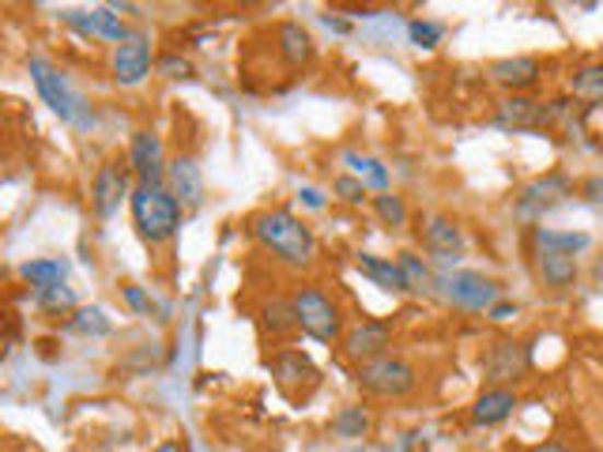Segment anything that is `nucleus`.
I'll use <instances>...</instances> for the list:
<instances>
[{
    "instance_id": "f03ea898",
    "label": "nucleus",
    "mask_w": 603,
    "mask_h": 452,
    "mask_svg": "<svg viewBox=\"0 0 603 452\" xmlns=\"http://www.w3.org/2000/svg\"><path fill=\"white\" fill-rule=\"evenodd\" d=\"M27 72L34 80L38 98L46 102V106L54 109L65 125H72V129H80V132L95 129V106H91V102L83 98L72 83H68V76L54 61H49V57H38V54L27 57Z\"/></svg>"
},
{
    "instance_id": "9d476101",
    "label": "nucleus",
    "mask_w": 603,
    "mask_h": 452,
    "mask_svg": "<svg viewBox=\"0 0 603 452\" xmlns=\"http://www.w3.org/2000/svg\"><path fill=\"white\" fill-rule=\"evenodd\" d=\"M109 68H114V80L121 88H140L151 76V38L143 31H132V38H125L121 46H114V57H109Z\"/></svg>"
},
{
    "instance_id": "72a5a7b5",
    "label": "nucleus",
    "mask_w": 603,
    "mask_h": 452,
    "mask_svg": "<svg viewBox=\"0 0 603 452\" xmlns=\"http://www.w3.org/2000/svg\"><path fill=\"white\" fill-rule=\"evenodd\" d=\"M333 193L339 196V200H347V204H362V200H367V182H362V177H355V174H339L333 182Z\"/></svg>"
},
{
    "instance_id": "6e6552de",
    "label": "nucleus",
    "mask_w": 603,
    "mask_h": 452,
    "mask_svg": "<svg viewBox=\"0 0 603 452\" xmlns=\"http://www.w3.org/2000/svg\"><path fill=\"white\" fill-rule=\"evenodd\" d=\"M532 366V355L524 344H517V339H498L495 347L483 358V373H487V385L490 389H509L517 385V381L529 373Z\"/></svg>"
},
{
    "instance_id": "2f4dec72",
    "label": "nucleus",
    "mask_w": 603,
    "mask_h": 452,
    "mask_svg": "<svg viewBox=\"0 0 603 452\" xmlns=\"http://www.w3.org/2000/svg\"><path fill=\"white\" fill-rule=\"evenodd\" d=\"M373 211H378V219H381L385 227H393V230L407 227V204H404V196H396V193H378V196H373Z\"/></svg>"
},
{
    "instance_id": "473e14b6",
    "label": "nucleus",
    "mask_w": 603,
    "mask_h": 452,
    "mask_svg": "<svg viewBox=\"0 0 603 452\" xmlns=\"http://www.w3.org/2000/svg\"><path fill=\"white\" fill-rule=\"evenodd\" d=\"M441 38H445V27L434 20H411L407 23V42L419 49H438Z\"/></svg>"
},
{
    "instance_id": "9b49d317",
    "label": "nucleus",
    "mask_w": 603,
    "mask_h": 452,
    "mask_svg": "<svg viewBox=\"0 0 603 452\" xmlns=\"http://www.w3.org/2000/svg\"><path fill=\"white\" fill-rule=\"evenodd\" d=\"M495 125L509 132H536L550 125V106L532 95H506L495 109Z\"/></svg>"
},
{
    "instance_id": "4468645a",
    "label": "nucleus",
    "mask_w": 603,
    "mask_h": 452,
    "mask_svg": "<svg viewBox=\"0 0 603 452\" xmlns=\"http://www.w3.org/2000/svg\"><path fill=\"white\" fill-rule=\"evenodd\" d=\"M166 166L163 159V140H159L151 129L132 132L129 143V170L136 174V182H166Z\"/></svg>"
},
{
    "instance_id": "f8f14e48",
    "label": "nucleus",
    "mask_w": 603,
    "mask_h": 452,
    "mask_svg": "<svg viewBox=\"0 0 603 452\" xmlns=\"http://www.w3.org/2000/svg\"><path fill=\"white\" fill-rule=\"evenodd\" d=\"M121 200H132L129 170H125L121 162H106V166H98L95 182H91V211H95L98 219H114Z\"/></svg>"
},
{
    "instance_id": "6ab92c4d",
    "label": "nucleus",
    "mask_w": 603,
    "mask_h": 452,
    "mask_svg": "<svg viewBox=\"0 0 603 452\" xmlns=\"http://www.w3.org/2000/svg\"><path fill=\"white\" fill-rule=\"evenodd\" d=\"M517 412V392L513 389H483L479 399L472 404L475 426H502Z\"/></svg>"
},
{
    "instance_id": "393cba45",
    "label": "nucleus",
    "mask_w": 603,
    "mask_h": 452,
    "mask_svg": "<svg viewBox=\"0 0 603 452\" xmlns=\"http://www.w3.org/2000/svg\"><path fill=\"white\" fill-rule=\"evenodd\" d=\"M20 276L27 279L31 287H38V291H46V287H61L68 279V260L61 257H38V260H27L20 268Z\"/></svg>"
},
{
    "instance_id": "0eeeda50",
    "label": "nucleus",
    "mask_w": 603,
    "mask_h": 452,
    "mask_svg": "<svg viewBox=\"0 0 603 452\" xmlns=\"http://www.w3.org/2000/svg\"><path fill=\"white\" fill-rule=\"evenodd\" d=\"M573 193V182L566 174H543L536 182H529L517 196V219H524V223H540L547 211L563 208L566 200H570Z\"/></svg>"
},
{
    "instance_id": "f257e3e1",
    "label": "nucleus",
    "mask_w": 603,
    "mask_h": 452,
    "mask_svg": "<svg viewBox=\"0 0 603 452\" xmlns=\"http://www.w3.org/2000/svg\"><path fill=\"white\" fill-rule=\"evenodd\" d=\"M250 230L271 253V260L287 264V268H310L313 257H317V237H313V230L287 208L260 211L250 223Z\"/></svg>"
},
{
    "instance_id": "b1692460",
    "label": "nucleus",
    "mask_w": 603,
    "mask_h": 452,
    "mask_svg": "<svg viewBox=\"0 0 603 452\" xmlns=\"http://www.w3.org/2000/svg\"><path fill=\"white\" fill-rule=\"evenodd\" d=\"M370 430H373V415H370V407H362V404H347L333 415V433L344 441H362V438H370Z\"/></svg>"
},
{
    "instance_id": "49530a36",
    "label": "nucleus",
    "mask_w": 603,
    "mask_h": 452,
    "mask_svg": "<svg viewBox=\"0 0 603 452\" xmlns=\"http://www.w3.org/2000/svg\"><path fill=\"white\" fill-rule=\"evenodd\" d=\"M347 452H393V449H385V445H355V449H347Z\"/></svg>"
},
{
    "instance_id": "2eb2a0df",
    "label": "nucleus",
    "mask_w": 603,
    "mask_h": 452,
    "mask_svg": "<svg viewBox=\"0 0 603 452\" xmlns=\"http://www.w3.org/2000/svg\"><path fill=\"white\" fill-rule=\"evenodd\" d=\"M166 189L174 193V200L182 204L185 211L200 208V204H204V174H200L197 159H189V155L170 159V166H166Z\"/></svg>"
},
{
    "instance_id": "37998d69",
    "label": "nucleus",
    "mask_w": 603,
    "mask_h": 452,
    "mask_svg": "<svg viewBox=\"0 0 603 452\" xmlns=\"http://www.w3.org/2000/svg\"><path fill=\"white\" fill-rule=\"evenodd\" d=\"M404 452H430V441L422 438V433H407V438L401 441Z\"/></svg>"
},
{
    "instance_id": "a878e982",
    "label": "nucleus",
    "mask_w": 603,
    "mask_h": 452,
    "mask_svg": "<svg viewBox=\"0 0 603 452\" xmlns=\"http://www.w3.org/2000/svg\"><path fill=\"white\" fill-rule=\"evenodd\" d=\"M396 264H401L404 283H407V291L411 294H438V276L430 271V264L422 257H415V253H401Z\"/></svg>"
},
{
    "instance_id": "f3484780",
    "label": "nucleus",
    "mask_w": 603,
    "mask_h": 452,
    "mask_svg": "<svg viewBox=\"0 0 603 452\" xmlns=\"http://www.w3.org/2000/svg\"><path fill=\"white\" fill-rule=\"evenodd\" d=\"M276 54L287 68H305L317 57V42H313V34L302 23L287 20L276 27Z\"/></svg>"
},
{
    "instance_id": "ea45409f",
    "label": "nucleus",
    "mask_w": 603,
    "mask_h": 452,
    "mask_svg": "<svg viewBox=\"0 0 603 452\" xmlns=\"http://www.w3.org/2000/svg\"><path fill=\"white\" fill-rule=\"evenodd\" d=\"M299 200L305 204V208H313V211H321V208H325V193H321V189H313V185H305V189L299 193Z\"/></svg>"
},
{
    "instance_id": "4be33fe9",
    "label": "nucleus",
    "mask_w": 603,
    "mask_h": 452,
    "mask_svg": "<svg viewBox=\"0 0 603 452\" xmlns=\"http://www.w3.org/2000/svg\"><path fill=\"white\" fill-rule=\"evenodd\" d=\"M536 271L550 291H570L577 283V257H566V253H536Z\"/></svg>"
},
{
    "instance_id": "cd10ccee",
    "label": "nucleus",
    "mask_w": 603,
    "mask_h": 452,
    "mask_svg": "<svg viewBox=\"0 0 603 452\" xmlns=\"http://www.w3.org/2000/svg\"><path fill=\"white\" fill-rule=\"evenodd\" d=\"M68 332L88 336V339H106L109 332H114V324H109L106 310H98V305H83V310H76V317L68 321Z\"/></svg>"
},
{
    "instance_id": "1a4fd4ad",
    "label": "nucleus",
    "mask_w": 603,
    "mask_h": 452,
    "mask_svg": "<svg viewBox=\"0 0 603 452\" xmlns=\"http://www.w3.org/2000/svg\"><path fill=\"white\" fill-rule=\"evenodd\" d=\"M389 347H393V324L389 321H378V317H367L359 321L355 328L344 332V339H339V351H344L351 362H373V358L389 355Z\"/></svg>"
},
{
    "instance_id": "de8ad7c7",
    "label": "nucleus",
    "mask_w": 603,
    "mask_h": 452,
    "mask_svg": "<svg viewBox=\"0 0 603 452\" xmlns=\"http://www.w3.org/2000/svg\"><path fill=\"white\" fill-rule=\"evenodd\" d=\"M600 445H603V430H600Z\"/></svg>"
},
{
    "instance_id": "dca6fc26",
    "label": "nucleus",
    "mask_w": 603,
    "mask_h": 452,
    "mask_svg": "<svg viewBox=\"0 0 603 452\" xmlns=\"http://www.w3.org/2000/svg\"><path fill=\"white\" fill-rule=\"evenodd\" d=\"M490 80L498 88H506L509 95H524V91L536 88L543 80V65L536 57H502V61L490 65Z\"/></svg>"
},
{
    "instance_id": "4c0bfd02",
    "label": "nucleus",
    "mask_w": 603,
    "mask_h": 452,
    "mask_svg": "<svg viewBox=\"0 0 603 452\" xmlns=\"http://www.w3.org/2000/svg\"><path fill=\"white\" fill-rule=\"evenodd\" d=\"M344 162L355 170V177H367L370 166H373V159L370 155H359V151H344Z\"/></svg>"
},
{
    "instance_id": "c03bdc74",
    "label": "nucleus",
    "mask_w": 603,
    "mask_h": 452,
    "mask_svg": "<svg viewBox=\"0 0 603 452\" xmlns=\"http://www.w3.org/2000/svg\"><path fill=\"white\" fill-rule=\"evenodd\" d=\"M532 452H570V445H563V441H543V445H536Z\"/></svg>"
},
{
    "instance_id": "a211bd4d",
    "label": "nucleus",
    "mask_w": 603,
    "mask_h": 452,
    "mask_svg": "<svg viewBox=\"0 0 603 452\" xmlns=\"http://www.w3.org/2000/svg\"><path fill=\"white\" fill-rule=\"evenodd\" d=\"M351 20L367 23L362 34H367L370 42H378V46H393L401 34H407V23L401 20V12H378V8H344Z\"/></svg>"
},
{
    "instance_id": "79ce46f5",
    "label": "nucleus",
    "mask_w": 603,
    "mask_h": 452,
    "mask_svg": "<svg viewBox=\"0 0 603 452\" xmlns=\"http://www.w3.org/2000/svg\"><path fill=\"white\" fill-rule=\"evenodd\" d=\"M321 23H325L333 34H351V23L347 20H339V12H328V15H321Z\"/></svg>"
},
{
    "instance_id": "c756f323",
    "label": "nucleus",
    "mask_w": 603,
    "mask_h": 452,
    "mask_svg": "<svg viewBox=\"0 0 603 452\" xmlns=\"http://www.w3.org/2000/svg\"><path fill=\"white\" fill-rule=\"evenodd\" d=\"M95 12V31H98V42H109V46H121L125 38H132V31L125 27V20L114 12L109 4L102 8H91Z\"/></svg>"
},
{
    "instance_id": "7c9ffc66",
    "label": "nucleus",
    "mask_w": 603,
    "mask_h": 452,
    "mask_svg": "<svg viewBox=\"0 0 603 452\" xmlns=\"http://www.w3.org/2000/svg\"><path fill=\"white\" fill-rule=\"evenodd\" d=\"M34 302H38L42 313H54V317H61V313H76V291L72 287H46V291L34 294Z\"/></svg>"
},
{
    "instance_id": "f704fd0d",
    "label": "nucleus",
    "mask_w": 603,
    "mask_h": 452,
    "mask_svg": "<svg viewBox=\"0 0 603 452\" xmlns=\"http://www.w3.org/2000/svg\"><path fill=\"white\" fill-rule=\"evenodd\" d=\"M61 23H65V27H72L76 34H83V38H98V31H95V12H83V8H65V12H61Z\"/></svg>"
},
{
    "instance_id": "423d86ee",
    "label": "nucleus",
    "mask_w": 603,
    "mask_h": 452,
    "mask_svg": "<svg viewBox=\"0 0 603 452\" xmlns=\"http://www.w3.org/2000/svg\"><path fill=\"white\" fill-rule=\"evenodd\" d=\"M438 294L468 313H490V305L502 302V287L479 271H445V276H438Z\"/></svg>"
},
{
    "instance_id": "a19ab883",
    "label": "nucleus",
    "mask_w": 603,
    "mask_h": 452,
    "mask_svg": "<svg viewBox=\"0 0 603 452\" xmlns=\"http://www.w3.org/2000/svg\"><path fill=\"white\" fill-rule=\"evenodd\" d=\"M509 317H517V302H495L490 305V313H487V321H509Z\"/></svg>"
},
{
    "instance_id": "ddd939ff",
    "label": "nucleus",
    "mask_w": 603,
    "mask_h": 452,
    "mask_svg": "<svg viewBox=\"0 0 603 452\" xmlns=\"http://www.w3.org/2000/svg\"><path fill=\"white\" fill-rule=\"evenodd\" d=\"M422 250L430 253V260L445 264L453 271V264L464 257V234L449 216H430L422 223Z\"/></svg>"
},
{
    "instance_id": "412c9836",
    "label": "nucleus",
    "mask_w": 603,
    "mask_h": 452,
    "mask_svg": "<svg viewBox=\"0 0 603 452\" xmlns=\"http://www.w3.org/2000/svg\"><path fill=\"white\" fill-rule=\"evenodd\" d=\"M532 245L536 253H566V257H577L592 245L589 234L581 230H547V227H536L532 230Z\"/></svg>"
},
{
    "instance_id": "7ed1b4c3",
    "label": "nucleus",
    "mask_w": 603,
    "mask_h": 452,
    "mask_svg": "<svg viewBox=\"0 0 603 452\" xmlns=\"http://www.w3.org/2000/svg\"><path fill=\"white\" fill-rule=\"evenodd\" d=\"M132 223L148 245H166L182 230V204L166 189V182H136L132 185Z\"/></svg>"
},
{
    "instance_id": "c85d7f7f",
    "label": "nucleus",
    "mask_w": 603,
    "mask_h": 452,
    "mask_svg": "<svg viewBox=\"0 0 603 452\" xmlns=\"http://www.w3.org/2000/svg\"><path fill=\"white\" fill-rule=\"evenodd\" d=\"M260 324H265V332H271V336H276V339L291 336V332L299 328V321H294L291 302H279V298H271V302L260 305Z\"/></svg>"
},
{
    "instance_id": "5701e85b",
    "label": "nucleus",
    "mask_w": 603,
    "mask_h": 452,
    "mask_svg": "<svg viewBox=\"0 0 603 452\" xmlns=\"http://www.w3.org/2000/svg\"><path fill=\"white\" fill-rule=\"evenodd\" d=\"M271 373H276V381L283 389H291V385H310L313 378H317V370H313V362L305 358L302 351H279L276 358H271Z\"/></svg>"
},
{
    "instance_id": "e433bc0d",
    "label": "nucleus",
    "mask_w": 603,
    "mask_h": 452,
    "mask_svg": "<svg viewBox=\"0 0 603 452\" xmlns=\"http://www.w3.org/2000/svg\"><path fill=\"white\" fill-rule=\"evenodd\" d=\"M121 298H125V302H129V310L132 313H140V317H151V310H155V302H151V298L148 294H143L140 291V287H121Z\"/></svg>"
},
{
    "instance_id": "58836bf2",
    "label": "nucleus",
    "mask_w": 603,
    "mask_h": 452,
    "mask_svg": "<svg viewBox=\"0 0 603 452\" xmlns=\"http://www.w3.org/2000/svg\"><path fill=\"white\" fill-rule=\"evenodd\" d=\"M581 196L584 200H592V204H603V174L589 177V182L581 185Z\"/></svg>"
},
{
    "instance_id": "39448f33",
    "label": "nucleus",
    "mask_w": 603,
    "mask_h": 452,
    "mask_svg": "<svg viewBox=\"0 0 603 452\" xmlns=\"http://www.w3.org/2000/svg\"><path fill=\"white\" fill-rule=\"evenodd\" d=\"M291 310L299 328L310 339H317V344H336L344 336V310L325 291H317V287H299L291 294Z\"/></svg>"
},
{
    "instance_id": "bb28decb",
    "label": "nucleus",
    "mask_w": 603,
    "mask_h": 452,
    "mask_svg": "<svg viewBox=\"0 0 603 452\" xmlns=\"http://www.w3.org/2000/svg\"><path fill=\"white\" fill-rule=\"evenodd\" d=\"M570 95L577 102H589V106H603V61L577 68L570 80Z\"/></svg>"
},
{
    "instance_id": "a18cd8bd",
    "label": "nucleus",
    "mask_w": 603,
    "mask_h": 452,
    "mask_svg": "<svg viewBox=\"0 0 603 452\" xmlns=\"http://www.w3.org/2000/svg\"><path fill=\"white\" fill-rule=\"evenodd\" d=\"M151 452H185V445L177 438H170V441H163V445H155Z\"/></svg>"
},
{
    "instance_id": "c9c22d12",
    "label": "nucleus",
    "mask_w": 603,
    "mask_h": 452,
    "mask_svg": "<svg viewBox=\"0 0 603 452\" xmlns=\"http://www.w3.org/2000/svg\"><path fill=\"white\" fill-rule=\"evenodd\" d=\"M159 76H166V80H193V65H189V57H182V54H166V57H159Z\"/></svg>"
},
{
    "instance_id": "20e7f679",
    "label": "nucleus",
    "mask_w": 603,
    "mask_h": 452,
    "mask_svg": "<svg viewBox=\"0 0 603 452\" xmlns=\"http://www.w3.org/2000/svg\"><path fill=\"white\" fill-rule=\"evenodd\" d=\"M355 385L381 399H404L419 389V370L401 355H381L355 370Z\"/></svg>"
},
{
    "instance_id": "aec40b11",
    "label": "nucleus",
    "mask_w": 603,
    "mask_h": 452,
    "mask_svg": "<svg viewBox=\"0 0 603 452\" xmlns=\"http://www.w3.org/2000/svg\"><path fill=\"white\" fill-rule=\"evenodd\" d=\"M355 268H359L373 287H381V291L407 294L404 271H401V264H396V260H389V257H373V253H359V257H355Z\"/></svg>"
}]
</instances>
